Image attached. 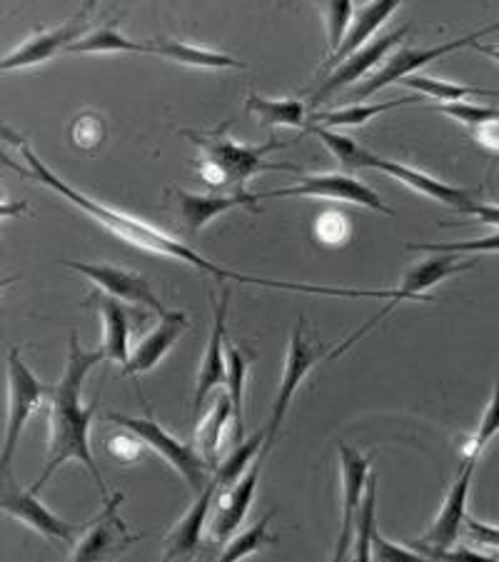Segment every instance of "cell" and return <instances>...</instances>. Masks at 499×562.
Wrapping results in <instances>:
<instances>
[{
  "label": "cell",
  "instance_id": "7",
  "mask_svg": "<svg viewBox=\"0 0 499 562\" xmlns=\"http://www.w3.org/2000/svg\"><path fill=\"white\" fill-rule=\"evenodd\" d=\"M499 31V23L495 25H487V29H479L469 35H462L457 41H450V43H442V45H432V48H402L397 50L393 58L385 60L383 70H377L375 76H370L365 83H360L355 88H350L348 93L342 95V103H360V101H367L370 95L379 93V90L387 88V86H395V83H402L405 78L417 76V70H422L424 66H430V63L440 60L442 56H447V53H455L460 48H467V45H475L485 38V35Z\"/></svg>",
  "mask_w": 499,
  "mask_h": 562
},
{
  "label": "cell",
  "instance_id": "41",
  "mask_svg": "<svg viewBox=\"0 0 499 562\" xmlns=\"http://www.w3.org/2000/svg\"><path fill=\"white\" fill-rule=\"evenodd\" d=\"M315 235L325 243V246H340V243L350 235L348 217L338 211L322 213L315 221Z\"/></svg>",
  "mask_w": 499,
  "mask_h": 562
},
{
  "label": "cell",
  "instance_id": "31",
  "mask_svg": "<svg viewBox=\"0 0 499 562\" xmlns=\"http://www.w3.org/2000/svg\"><path fill=\"white\" fill-rule=\"evenodd\" d=\"M262 442H265V430H260V432L252 435L250 440L240 442V446L235 448L230 456L220 462V465H217L215 477H217V483H220V493L230 491V487L240 483L245 473L250 470V462L258 460L260 450H262Z\"/></svg>",
  "mask_w": 499,
  "mask_h": 562
},
{
  "label": "cell",
  "instance_id": "32",
  "mask_svg": "<svg viewBox=\"0 0 499 562\" xmlns=\"http://www.w3.org/2000/svg\"><path fill=\"white\" fill-rule=\"evenodd\" d=\"M272 515H275V510L265 513L256 525H250V528H245L242 532L235 535V538H230V542H225V550L223 555L217 558V562H240L245 558L256 555V552L265 546L277 542L275 535H270Z\"/></svg>",
  "mask_w": 499,
  "mask_h": 562
},
{
  "label": "cell",
  "instance_id": "11",
  "mask_svg": "<svg viewBox=\"0 0 499 562\" xmlns=\"http://www.w3.org/2000/svg\"><path fill=\"white\" fill-rule=\"evenodd\" d=\"M477 462L475 460H465L462 462V470L455 483L450 485L447 495H444V503L440 507L438 518H434L432 528L417 540H407V548H412L422 555H432V552H442L450 550L455 546L460 532L465 530V520H467V497H469V485H472V475H475Z\"/></svg>",
  "mask_w": 499,
  "mask_h": 562
},
{
  "label": "cell",
  "instance_id": "28",
  "mask_svg": "<svg viewBox=\"0 0 499 562\" xmlns=\"http://www.w3.org/2000/svg\"><path fill=\"white\" fill-rule=\"evenodd\" d=\"M225 356H228V380H225V387H228V395L233 401V425H235L233 432H235V440H238V446H240L242 435H245L242 397H245V383H248V373H250L252 352H248L245 348H238V346H228Z\"/></svg>",
  "mask_w": 499,
  "mask_h": 562
},
{
  "label": "cell",
  "instance_id": "44",
  "mask_svg": "<svg viewBox=\"0 0 499 562\" xmlns=\"http://www.w3.org/2000/svg\"><path fill=\"white\" fill-rule=\"evenodd\" d=\"M140 446H143V440L138 438V435H133V432L115 435V438L111 440V446H107V452H111V456L121 462H133L140 456Z\"/></svg>",
  "mask_w": 499,
  "mask_h": 562
},
{
  "label": "cell",
  "instance_id": "45",
  "mask_svg": "<svg viewBox=\"0 0 499 562\" xmlns=\"http://www.w3.org/2000/svg\"><path fill=\"white\" fill-rule=\"evenodd\" d=\"M434 562H499V558L492 555H485V552H477V550H469V548H457V550H442V552H432Z\"/></svg>",
  "mask_w": 499,
  "mask_h": 562
},
{
  "label": "cell",
  "instance_id": "6",
  "mask_svg": "<svg viewBox=\"0 0 499 562\" xmlns=\"http://www.w3.org/2000/svg\"><path fill=\"white\" fill-rule=\"evenodd\" d=\"M467 270H475V260H460L455 256H447V252H438V256H432L428 260L417 262L410 270H407L402 283L399 288H395V297L393 303H387L383 311H379L375 317H370V321L358 328L355 333L350 335L348 340L342 342L340 348H334L330 352V358H340L344 350L355 346V342L362 338V335H367L375 325H379L389 315V311H395L399 303H407V301H415V303H432V297L424 295V290H430L434 285H440L442 280H447L452 276H460V273H467Z\"/></svg>",
  "mask_w": 499,
  "mask_h": 562
},
{
  "label": "cell",
  "instance_id": "39",
  "mask_svg": "<svg viewBox=\"0 0 499 562\" xmlns=\"http://www.w3.org/2000/svg\"><path fill=\"white\" fill-rule=\"evenodd\" d=\"M407 250L412 252H447V256H469V252H499V231L487 238L465 240V243H407Z\"/></svg>",
  "mask_w": 499,
  "mask_h": 562
},
{
  "label": "cell",
  "instance_id": "47",
  "mask_svg": "<svg viewBox=\"0 0 499 562\" xmlns=\"http://www.w3.org/2000/svg\"><path fill=\"white\" fill-rule=\"evenodd\" d=\"M472 138H475L483 148H489V150H497L499 153V121L497 123H487L483 125V128H475L469 131Z\"/></svg>",
  "mask_w": 499,
  "mask_h": 562
},
{
  "label": "cell",
  "instance_id": "30",
  "mask_svg": "<svg viewBox=\"0 0 499 562\" xmlns=\"http://www.w3.org/2000/svg\"><path fill=\"white\" fill-rule=\"evenodd\" d=\"M245 111L256 113L260 117V123H265L268 128H275V125L299 128V125H305L307 105L299 101H290V98H283V101H272V98H262L256 93L248 98Z\"/></svg>",
  "mask_w": 499,
  "mask_h": 562
},
{
  "label": "cell",
  "instance_id": "16",
  "mask_svg": "<svg viewBox=\"0 0 499 562\" xmlns=\"http://www.w3.org/2000/svg\"><path fill=\"white\" fill-rule=\"evenodd\" d=\"M86 307H95L103 317V346L100 350L105 352V360L125 362L131 360V338H133V321H145V315L138 313L135 305H125L117 297L103 293V290H93L83 303Z\"/></svg>",
  "mask_w": 499,
  "mask_h": 562
},
{
  "label": "cell",
  "instance_id": "43",
  "mask_svg": "<svg viewBox=\"0 0 499 562\" xmlns=\"http://www.w3.org/2000/svg\"><path fill=\"white\" fill-rule=\"evenodd\" d=\"M462 532H465L472 542H477V546L489 548V550H499V528H497V525H489V522H483V520H477V518H472V515H467L465 530H462Z\"/></svg>",
  "mask_w": 499,
  "mask_h": 562
},
{
  "label": "cell",
  "instance_id": "25",
  "mask_svg": "<svg viewBox=\"0 0 499 562\" xmlns=\"http://www.w3.org/2000/svg\"><path fill=\"white\" fill-rule=\"evenodd\" d=\"M145 53H152V56H160V58H170V60L183 63V66H193V68L245 70V63L225 56V53L197 48V45H190L183 41H145Z\"/></svg>",
  "mask_w": 499,
  "mask_h": 562
},
{
  "label": "cell",
  "instance_id": "18",
  "mask_svg": "<svg viewBox=\"0 0 499 562\" xmlns=\"http://www.w3.org/2000/svg\"><path fill=\"white\" fill-rule=\"evenodd\" d=\"M3 513L11 515L13 520L23 522L25 528L35 530L43 538L48 540H58V542H66V546H76L78 542V532H83V528H78V525H70L66 520H60L56 513L48 510L35 493L31 491H18L11 480V491L5 487L3 493Z\"/></svg>",
  "mask_w": 499,
  "mask_h": 562
},
{
  "label": "cell",
  "instance_id": "35",
  "mask_svg": "<svg viewBox=\"0 0 499 562\" xmlns=\"http://www.w3.org/2000/svg\"><path fill=\"white\" fill-rule=\"evenodd\" d=\"M305 133L317 135V138L325 143V148H328L332 156L340 160V166L344 170H360L362 153H365V148H360L355 140L348 138V135L332 133L328 128H320V125H305Z\"/></svg>",
  "mask_w": 499,
  "mask_h": 562
},
{
  "label": "cell",
  "instance_id": "29",
  "mask_svg": "<svg viewBox=\"0 0 499 562\" xmlns=\"http://www.w3.org/2000/svg\"><path fill=\"white\" fill-rule=\"evenodd\" d=\"M402 86L417 90L420 95H430V98H438L442 103H465V98H499V90L497 88H477V86H460V83H452V80H440V78H432V76H422V72H417V76H410L402 80Z\"/></svg>",
  "mask_w": 499,
  "mask_h": 562
},
{
  "label": "cell",
  "instance_id": "8",
  "mask_svg": "<svg viewBox=\"0 0 499 562\" xmlns=\"http://www.w3.org/2000/svg\"><path fill=\"white\" fill-rule=\"evenodd\" d=\"M328 352L325 346H310V340L305 338V317L299 315V321L295 325L293 335H290V346H287V358H285V370L283 378H280V387L275 401H272V413H270V423L265 430V442H262V450L256 460V465H265V460L270 456L272 446H275L277 432L283 428L285 415L290 411V403L297 393L299 383H303L305 375L320 362V358Z\"/></svg>",
  "mask_w": 499,
  "mask_h": 562
},
{
  "label": "cell",
  "instance_id": "27",
  "mask_svg": "<svg viewBox=\"0 0 499 562\" xmlns=\"http://www.w3.org/2000/svg\"><path fill=\"white\" fill-rule=\"evenodd\" d=\"M422 95L417 98H397V101L389 103H358V105H344L340 111H328V113H315L310 115L307 125H320V128H338V125H344V128H358L362 123H370L372 117L397 111V108L410 105V103H420Z\"/></svg>",
  "mask_w": 499,
  "mask_h": 562
},
{
  "label": "cell",
  "instance_id": "42",
  "mask_svg": "<svg viewBox=\"0 0 499 562\" xmlns=\"http://www.w3.org/2000/svg\"><path fill=\"white\" fill-rule=\"evenodd\" d=\"M105 138V125L95 115H80L76 125H72V140H76L80 148H95V145L103 143Z\"/></svg>",
  "mask_w": 499,
  "mask_h": 562
},
{
  "label": "cell",
  "instance_id": "12",
  "mask_svg": "<svg viewBox=\"0 0 499 562\" xmlns=\"http://www.w3.org/2000/svg\"><path fill=\"white\" fill-rule=\"evenodd\" d=\"M340 470H342V525L338 542H334V552L330 562H350L352 546H355L358 532V515L362 507V497L367 491L370 480V458L362 456L348 442H340Z\"/></svg>",
  "mask_w": 499,
  "mask_h": 562
},
{
  "label": "cell",
  "instance_id": "10",
  "mask_svg": "<svg viewBox=\"0 0 499 562\" xmlns=\"http://www.w3.org/2000/svg\"><path fill=\"white\" fill-rule=\"evenodd\" d=\"M258 203L270 201V198H325V201H342V203H355L370 211L383 213L393 217L395 211L387 207L379 195L362 180L344 176V173H320V176H303L295 180V186L265 190V193H256Z\"/></svg>",
  "mask_w": 499,
  "mask_h": 562
},
{
  "label": "cell",
  "instance_id": "14",
  "mask_svg": "<svg viewBox=\"0 0 499 562\" xmlns=\"http://www.w3.org/2000/svg\"><path fill=\"white\" fill-rule=\"evenodd\" d=\"M66 266L70 270H76V273L86 276L98 290H103V293L117 297V301L131 303L135 307H145V311L158 313L160 317L168 313L166 305L158 301L150 280L138 276V273H133V270L105 266V262H76V260L66 262Z\"/></svg>",
  "mask_w": 499,
  "mask_h": 562
},
{
  "label": "cell",
  "instance_id": "21",
  "mask_svg": "<svg viewBox=\"0 0 499 562\" xmlns=\"http://www.w3.org/2000/svg\"><path fill=\"white\" fill-rule=\"evenodd\" d=\"M188 315L183 311H168L160 317L158 328L145 335L138 348L131 352V360L123 366V378H135L148 373L166 358V352L175 346L180 335L188 330Z\"/></svg>",
  "mask_w": 499,
  "mask_h": 562
},
{
  "label": "cell",
  "instance_id": "19",
  "mask_svg": "<svg viewBox=\"0 0 499 562\" xmlns=\"http://www.w3.org/2000/svg\"><path fill=\"white\" fill-rule=\"evenodd\" d=\"M228 305H230V290H223L220 301L215 303V321L211 338H207V350L200 362L197 380H195V395L193 407L195 413L203 407L205 397H211L213 390L228 380V356H225V321H228Z\"/></svg>",
  "mask_w": 499,
  "mask_h": 562
},
{
  "label": "cell",
  "instance_id": "3",
  "mask_svg": "<svg viewBox=\"0 0 499 562\" xmlns=\"http://www.w3.org/2000/svg\"><path fill=\"white\" fill-rule=\"evenodd\" d=\"M183 135L197 145L200 158L195 160V170L215 193H220L225 188H233V193H245V183L260 173H268V170L299 173V168L290 166V162L265 160L268 153L285 148V143H280L277 138H272L265 145H240L238 140L228 138V125L211 133L183 131Z\"/></svg>",
  "mask_w": 499,
  "mask_h": 562
},
{
  "label": "cell",
  "instance_id": "13",
  "mask_svg": "<svg viewBox=\"0 0 499 562\" xmlns=\"http://www.w3.org/2000/svg\"><path fill=\"white\" fill-rule=\"evenodd\" d=\"M93 8H95L93 3H86L76 15L70 18V21L60 23L58 29L41 31L38 35H33V38L21 43L13 53H8L3 63H0V68L3 70L31 68L53 58L60 50L66 53L72 43H78L90 33V15H93Z\"/></svg>",
  "mask_w": 499,
  "mask_h": 562
},
{
  "label": "cell",
  "instance_id": "24",
  "mask_svg": "<svg viewBox=\"0 0 499 562\" xmlns=\"http://www.w3.org/2000/svg\"><path fill=\"white\" fill-rule=\"evenodd\" d=\"M399 8V3H393V0H383V3H370L362 5L360 11H355V18H352V25L348 35H344V43L340 45V50L334 53L332 58H328L325 68H338L342 60H348L350 56H355L360 48H365L370 43V35L375 33L379 25H383L389 15H393Z\"/></svg>",
  "mask_w": 499,
  "mask_h": 562
},
{
  "label": "cell",
  "instance_id": "23",
  "mask_svg": "<svg viewBox=\"0 0 499 562\" xmlns=\"http://www.w3.org/2000/svg\"><path fill=\"white\" fill-rule=\"evenodd\" d=\"M260 470L262 468L252 462L238 485L220 493V507H217L215 520L211 522V532L217 542H230V535L240 528L252 505V497H256Z\"/></svg>",
  "mask_w": 499,
  "mask_h": 562
},
{
  "label": "cell",
  "instance_id": "34",
  "mask_svg": "<svg viewBox=\"0 0 499 562\" xmlns=\"http://www.w3.org/2000/svg\"><path fill=\"white\" fill-rule=\"evenodd\" d=\"M375 505H377V477L370 475L367 491L362 497V507L358 515V532H355V546H352V562H372V528L377 525L375 518Z\"/></svg>",
  "mask_w": 499,
  "mask_h": 562
},
{
  "label": "cell",
  "instance_id": "33",
  "mask_svg": "<svg viewBox=\"0 0 499 562\" xmlns=\"http://www.w3.org/2000/svg\"><path fill=\"white\" fill-rule=\"evenodd\" d=\"M66 53H143V41H128L115 25H103L72 43Z\"/></svg>",
  "mask_w": 499,
  "mask_h": 562
},
{
  "label": "cell",
  "instance_id": "17",
  "mask_svg": "<svg viewBox=\"0 0 499 562\" xmlns=\"http://www.w3.org/2000/svg\"><path fill=\"white\" fill-rule=\"evenodd\" d=\"M410 33V29L407 25H402V29L397 31H389L385 35H379L377 41L367 43L365 48H360L355 56H350L348 60H342L338 68H334L328 78H325V83L315 90L313 98H310V108L320 105L325 101H330V98L338 93L340 88H350L355 86L360 78H365L367 72L377 66L379 60H385V56L389 50L395 48V45L405 38V35Z\"/></svg>",
  "mask_w": 499,
  "mask_h": 562
},
{
  "label": "cell",
  "instance_id": "26",
  "mask_svg": "<svg viewBox=\"0 0 499 562\" xmlns=\"http://www.w3.org/2000/svg\"><path fill=\"white\" fill-rule=\"evenodd\" d=\"M230 423H233V401L228 393H220L215 397L211 413L205 415L203 423H200L195 430V448L213 470H217V465H220L217 452H220L223 432L228 430Z\"/></svg>",
  "mask_w": 499,
  "mask_h": 562
},
{
  "label": "cell",
  "instance_id": "2",
  "mask_svg": "<svg viewBox=\"0 0 499 562\" xmlns=\"http://www.w3.org/2000/svg\"><path fill=\"white\" fill-rule=\"evenodd\" d=\"M3 135H5L8 140H13L18 145V150H21V156L25 160V168L13 166L18 173L35 180V183H41L45 188L56 190L58 195L66 198V201L76 205L78 211H83L88 217H93L95 223L103 225L105 231H111L115 238L131 243V246L140 248V250L156 252V256L183 260V262H188V266H193L195 270H200V273H205V276L223 278V280H238V283H256V285H260V278L235 273V270H225V268L217 266V262L205 260L197 250L185 246V243H180L175 238H170L168 233L158 231L156 225L145 223V221H140V217H133L128 213L115 211V207L105 205V203H98V201H93V198H88L86 193H80V190L70 188L66 180L58 178L48 166H45V162L38 156H35V150L31 148L29 140L21 138V135H15L13 131H8V128H3Z\"/></svg>",
  "mask_w": 499,
  "mask_h": 562
},
{
  "label": "cell",
  "instance_id": "15",
  "mask_svg": "<svg viewBox=\"0 0 499 562\" xmlns=\"http://www.w3.org/2000/svg\"><path fill=\"white\" fill-rule=\"evenodd\" d=\"M360 168L379 170V173L395 178L397 183L417 190L420 195L432 198V201H438L442 205H450L452 211H457V207H462V205L475 203V195L479 193L477 188L469 190V188H457V186L442 183V180H438V178H432L428 173H420V170H415L410 166H402V162H397V160H387L383 156H377V153H370L367 148H365V153H362V166Z\"/></svg>",
  "mask_w": 499,
  "mask_h": 562
},
{
  "label": "cell",
  "instance_id": "38",
  "mask_svg": "<svg viewBox=\"0 0 499 562\" xmlns=\"http://www.w3.org/2000/svg\"><path fill=\"white\" fill-rule=\"evenodd\" d=\"M434 111H440L444 115L455 117L457 123L465 125V128L475 131L483 128L487 123H497L499 121V108L495 105H475V103H440L434 105Z\"/></svg>",
  "mask_w": 499,
  "mask_h": 562
},
{
  "label": "cell",
  "instance_id": "37",
  "mask_svg": "<svg viewBox=\"0 0 499 562\" xmlns=\"http://www.w3.org/2000/svg\"><path fill=\"white\" fill-rule=\"evenodd\" d=\"M320 13L325 18V25H328V48H330V58L334 53L340 50V45L344 43V35L350 31V21L355 18V8L352 3H322L320 5Z\"/></svg>",
  "mask_w": 499,
  "mask_h": 562
},
{
  "label": "cell",
  "instance_id": "40",
  "mask_svg": "<svg viewBox=\"0 0 499 562\" xmlns=\"http://www.w3.org/2000/svg\"><path fill=\"white\" fill-rule=\"evenodd\" d=\"M370 548H372V562H434L432 558L422 555V552L405 546H395L393 540H385L383 535H379L377 525L372 528Z\"/></svg>",
  "mask_w": 499,
  "mask_h": 562
},
{
  "label": "cell",
  "instance_id": "46",
  "mask_svg": "<svg viewBox=\"0 0 499 562\" xmlns=\"http://www.w3.org/2000/svg\"><path fill=\"white\" fill-rule=\"evenodd\" d=\"M455 213H457V215H465V217H475V221L485 223V225H492V228L499 231V205L469 203V205L457 207Z\"/></svg>",
  "mask_w": 499,
  "mask_h": 562
},
{
  "label": "cell",
  "instance_id": "4",
  "mask_svg": "<svg viewBox=\"0 0 499 562\" xmlns=\"http://www.w3.org/2000/svg\"><path fill=\"white\" fill-rule=\"evenodd\" d=\"M8 420H5V438H3V450H0V468H3V475L11 470V462L15 456L18 440L25 430V425L38 413L43 397H50L53 387L43 385L38 378H35L33 370L25 366L21 358V350L11 348L8 350Z\"/></svg>",
  "mask_w": 499,
  "mask_h": 562
},
{
  "label": "cell",
  "instance_id": "22",
  "mask_svg": "<svg viewBox=\"0 0 499 562\" xmlns=\"http://www.w3.org/2000/svg\"><path fill=\"white\" fill-rule=\"evenodd\" d=\"M217 495H220V483H217V477L213 475L205 491L197 495V501L188 507V513L168 535L166 540L168 546H166V552H162L160 562H178L193 555L200 546V538H203L207 513H211V505L215 503Z\"/></svg>",
  "mask_w": 499,
  "mask_h": 562
},
{
  "label": "cell",
  "instance_id": "5",
  "mask_svg": "<svg viewBox=\"0 0 499 562\" xmlns=\"http://www.w3.org/2000/svg\"><path fill=\"white\" fill-rule=\"evenodd\" d=\"M105 420L121 425V428H125L133 435H138L143 446L156 450L168 465L175 468L180 477H183L193 491L203 493L207 483L213 480L215 470L207 465L203 456H200L195 448H190L178 438H172L168 430H162L150 413L145 415V418H131V415H123V413H105Z\"/></svg>",
  "mask_w": 499,
  "mask_h": 562
},
{
  "label": "cell",
  "instance_id": "36",
  "mask_svg": "<svg viewBox=\"0 0 499 562\" xmlns=\"http://www.w3.org/2000/svg\"><path fill=\"white\" fill-rule=\"evenodd\" d=\"M497 432H499V370H497V380H495V393H492V397H489L485 415L477 423L475 435H472L465 460L477 462L479 456H483L485 448L489 446V442H492Z\"/></svg>",
  "mask_w": 499,
  "mask_h": 562
},
{
  "label": "cell",
  "instance_id": "1",
  "mask_svg": "<svg viewBox=\"0 0 499 562\" xmlns=\"http://www.w3.org/2000/svg\"><path fill=\"white\" fill-rule=\"evenodd\" d=\"M105 360L103 350H83L78 340V333H70L68 346V362L63 370L60 383L53 387L50 393V415H48V460H45V470L38 477V483L31 487V493L38 495L41 487L66 465V462H80L90 475H93L95 485L103 501H107V491L103 483V475L95 465L93 452H90V423L95 418L98 397L90 407H83L80 397H83V385L90 370L98 362Z\"/></svg>",
  "mask_w": 499,
  "mask_h": 562
},
{
  "label": "cell",
  "instance_id": "20",
  "mask_svg": "<svg viewBox=\"0 0 499 562\" xmlns=\"http://www.w3.org/2000/svg\"><path fill=\"white\" fill-rule=\"evenodd\" d=\"M172 198H175L178 205V215L180 221L185 223V228L190 233H200L207 223L215 221L217 215L235 211V207H248V211H260L256 205L258 198L256 193H211V195H197V193H188V190L175 188L172 190Z\"/></svg>",
  "mask_w": 499,
  "mask_h": 562
},
{
  "label": "cell",
  "instance_id": "48",
  "mask_svg": "<svg viewBox=\"0 0 499 562\" xmlns=\"http://www.w3.org/2000/svg\"><path fill=\"white\" fill-rule=\"evenodd\" d=\"M475 48H477L479 53H485V56H489V58L499 63V45H485V43H477Z\"/></svg>",
  "mask_w": 499,
  "mask_h": 562
},
{
  "label": "cell",
  "instance_id": "9",
  "mask_svg": "<svg viewBox=\"0 0 499 562\" xmlns=\"http://www.w3.org/2000/svg\"><path fill=\"white\" fill-rule=\"evenodd\" d=\"M123 497V493L107 497L103 513L86 525L83 535L78 538L70 562H113L143 538V535H131L128 525L117 515Z\"/></svg>",
  "mask_w": 499,
  "mask_h": 562
}]
</instances>
